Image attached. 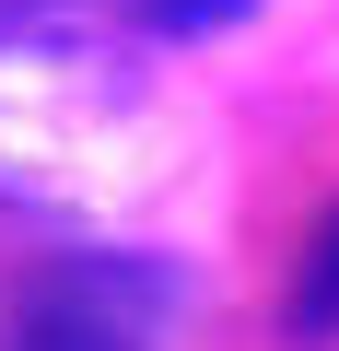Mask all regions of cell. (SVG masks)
Returning <instances> with one entry per match:
<instances>
[{"instance_id":"3957f363","label":"cell","mask_w":339,"mask_h":351,"mask_svg":"<svg viewBox=\"0 0 339 351\" xmlns=\"http://www.w3.org/2000/svg\"><path fill=\"white\" fill-rule=\"evenodd\" d=\"M105 24H140V36H211V24H246V0H82Z\"/></svg>"},{"instance_id":"6da1fadb","label":"cell","mask_w":339,"mask_h":351,"mask_svg":"<svg viewBox=\"0 0 339 351\" xmlns=\"http://www.w3.org/2000/svg\"><path fill=\"white\" fill-rule=\"evenodd\" d=\"M164 188V106L140 59L59 12H0V199L36 223H105Z\"/></svg>"},{"instance_id":"277c9868","label":"cell","mask_w":339,"mask_h":351,"mask_svg":"<svg viewBox=\"0 0 339 351\" xmlns=\"http://www.w3.org/2000/svg\"><path fill=\"white\" fill-rule=\"evenodd\" d=\"M281 328H292V339H327V328H339V223H327V234L304 246V281H292Z\"/></svg>"},{"instance_id":"7a4b0ae2","label":"cell","mask_w":339,"mask_h":351,"mask_svg":"<svg viewBox=\"0 0 339 351\" xmlns=\"http://www.w3.org/2000/svg\"><path fill=\"white\" fill-rule=\"evenodd\" d=\"M188 281L152 246H59L12 281L0 351H176Z\"/></svg>"}]
</instances>
